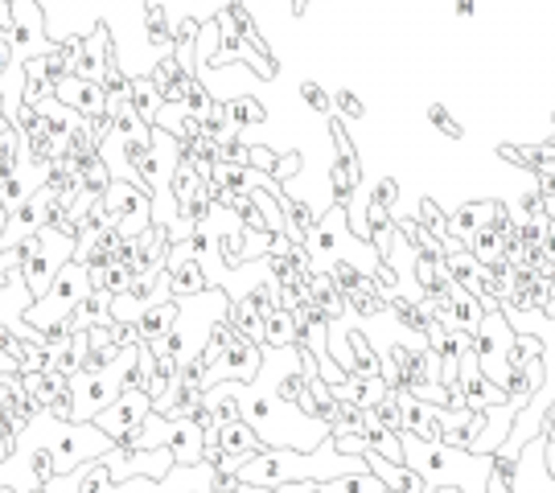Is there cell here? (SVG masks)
I'll return each instance as SVG.
<instances>
[{
    "label": "cell",
    "instance_id": "27",
    "mask_svg": "<svg viewBox=\"0 0 555 493\" xmlns=\"http://www.w3.org/2000/svg\"><path fill=\"white\" fill-rule=\"evenodd\" d=\"M416 222L424 226V231H428V235H437V238L449 235V215H440V206L433 202V197H424V202H420Z\"/></svg>",
    "mask_w": 555,
    "mask_h": 493
},
{
    "label": "cell",
    "instance_id": "17",
    "mask_svg": "<svg viewBox=\"0 0 555 493\" xmlns=\"http://www.w3.org/2000/svg\"><path fill=\"white\" fill-rule=\"evenodd\" d=\"M128 103H132V112H137L149 128L157 124V116H160V91L153 87V79L149 75H137L132 79V87H128Z\"/></svg>",
    "mask_w": 555,
    "mask_h": 493
},
{
    "label": "cell",
    "instance_id": "22",
    "mask_svg": "<svg viewBox=\"0 0 555 493\" xmlns=\"http://www.w3.org/2000/svg\"><path fill=\"white\" fill-rule=\"evenodd\" d=\"M330 280L341 288V296H350V293H358L371 276H366L358 263H350V259H334V263H330Z\"/></svg>",
    "mask_w": 555,
    "mask_h": 493
},
{
    "label": "cell",
    "instance_id": "37",
    "mask_svg": "<svg viewBox=\"0 0 555 493\" xmlns=\"http://www.w3.org/2000/svg\"><path fill=\"white\" fill-rule=\"evenodd\" d=\"M13 449H17V436L0 432V465H9V456H13Z\"/></svg>",
    "mask_w": 555,
    "mask_h": 493
},
{
    "label": "cell",
    "instance_id": "26",
    "mask_svg": "<svg viewBox=\"0 0 555 493\" xmlns=\"http://www.w3.org/2000/svg\"><path fill=\"white\" fill-rule=\"evenodd\" d=\"M29 473H34V485H46L59 477V460H54V449L50 444H38L34 456H29Z\"/></svg>",
    "mask_w": 555,
    "mask_h": 493
},
{
    "label": "cell",
    "instance_id": "38",
    "mask_svg": "<svg viewBox=\"0 0 555 493\" xmlns=\"http://www.w3.org/2000/svg\"><path fill=\"white\" fill-rule=\"evenodd\" d=\"M543 465H547V473L555 477V440L552 436H543Z\"/></svg>",
    "mask_w": 555,
    "mask_h": 493
},
{
    "label": "cell",
    "instance_id": "10",
    "mask_svg": "<svg viewBox=\"0 0 555 493\" xmlns=\"http://www.w3.org/2000/svg\"><path fill=\"white\" fill-rule=\"evenodd\" d=\"M66 325H70V334H79V329H91V325H112V296L107 293H91L79 300V309L66 316Z\"/></svg>",
    "mask_w": 555,
    "mask_h": 493
},
{
    "label": "cell",
    "instance_id": "32",
    "mask_svg": "<svg viewBox=\"0 0 555 493\" xmlns=\"http://www.w3.org/2000/svg\"><path fill=\"white\" fill-rule=\"evenodd\" d=\"M202 378H206V362L198 358H181L178 362V387H198L202 391Z\"/></svg>",
    "mask_w": 555,
    "mask_h": 493
},
{
    "label": "cell",
    "instance_id": "34",
    "mask_svg": "<svg viewBox=\"0 0 555 493\" xmlns=\"http://www.w3.org/2000/svg\"><path fill=\"white\" fill-rule=\"evenodd\" d=\"M276 153L272 148H247V169H256V173H272L276 169Z\"/></svg>",
    "mask_w": 555,
    "mask_h": 493
},
{
    "label": "cell",
    "instance_id": "25",
    "mask_svg": "<svg viewBox=\"0 0 555 493\" xmlns=\"http://www.w3.org/2000/svg\"><path fill=\"white\" fill-rule=\"evenodd\" d=\"M112 112H116V132H112V137H124V140L149 137V124H144V119L132 112V103H116Z\"/></svg>",
    "mask_w": 555,
    "mask_h": 493
},
{
    "label": "cell",
    "instance_id": "1",
    "mask_svg": "<svg viewBox=\"0 0 555 493\" xmlns=\"http://www.w3.org/2000/svg\"><path fill=\"white\" fill-rule=\"evenodd\" d=\"M518 334L511 329V321L502 309H486L481 325L474 329V358L481 366V375L506 387V375H511V350H515Z\"/></svg>",
    "mask_w": 555,
    "mask_h": 493
},
{
    "label": "cell",
    "instance_id": "41",
    "mask_svg": "<svg viewBox=\"0 0 555 493\" xmlns=\"http://www.w3.org/2000/svg\"><path fill=\"white\" fill-rule=\"evenodd\" d=\"M256 493H276V490H268V485H259V490Z\"/></svg>",
    "mask_w": 555,
    "mask_h": 493
},
{
    "label": "cell",
    "instance_id": "7",
    "mask_svg": "<svg viewBox=\"0 0 555 493\" xmlns=\"http://www.w3.org/2000/svg\"><path fill=\"white\" fill-rule=\"evenodd\" d=\"M202 428L194 419H169V432H165V449L173 453L178 465H202Z\"/></svg>",
    "mask_w": 555,
    "mask_h": 493
},
{
    "label": "cell",
    "instance_id": "2",
    "mask_svg": "<svg viewBox=\"0 0 555 493\" xmlns=\"http://www.w3.org/2000/svg\"><path fill=\"white\" fill-rule=\"evenodd\" d=\"M149 412H153V403H149V391H137V387H124L119 391V399L112 403V407H103L91 424L100 428L112 444H132V436L140 432V424L149 419Z\"/></svg>",
    "mask_w": 555,
    "mask_h": 493
},
{
    "label": "cell",
    "instance_id": "21",
    "mask_svg": "<svg viewBox=\"0 0 555 493\" xmlns=\"http://www.w3.org/2000/svg\"><path fill=\"white\" fill-rule=\"evenodd\" d=\"M227 119L235 124V128H256V124H263L268 119V112L259 107V99L256 95H238L227 103Z\"/></svg>",
    "mask_w": 555,
    "mask_h": 493
},
{
    "label": "cell",
    "instance_id": "28",
    "mask_svg": "<svg viewBox=\"0 0 555 493\" xmlns=\"http://www.w3.org/2000/svg\"><path fill=\"white\" fill-rule=\"evenodd\" d=\"M300 99H305V103H309V107H313V112H318L321 119L334 116V99H330V91H325L321 82H313V79L300 82Z\"/></svg>",
    "mask_w": 555,
    "mask_h": 493
},
{
    "label": "cell",
    "instance_id": "39",
    "mask_svg": "<svg viewBox=\"0 0 555 493\" xmlns=\"http://www.w3.org/2000/svg\"><path fill=\"white\" fill-rule=\"evenodd\" d=\"M456 17H474V0H456Z\"/></svg>",
    "mask_w": 555,
    "mask_h": 493
},
{
    "label": "cell",
    "instance_id": "36",
    "mask_svg": "<svg viewBox=\"0 0 555 493\" xmlns=\"http://www.w3.org/2000/svg\"><path fill=\"white\" fill-rule=\"evenodd\" d=\"M366 235H371V231H378V226H387V222H396V218H391V210H387V206H378V202H366Z\"/></svg>",
    "mask_w": 555,
    "mask_h": 493
},
{
    "label": "cell",
    "instance_id": "6",
    "mask_svg": "<svg viewBox=\"0 0 555 493\" xmlns=\"http://www.w3.org/2000/svg\"><path fill=\"white\" fill-rule=\"evenodd\" d=\"M169 247H173L169 231H165L160 222H153L144 235H137V251H132V276L160 272V268H165V259H169Z\"/></svg>",
    "mask_w": 555,
    "mask_h": 493
},
{
    "label": "cell",
    "instance_id": "14",
    "mask_svg": "<svg viewBox=\"0 0 555 493\" xmlns=\"http://www.w3.org/2000/svg\"><path fill=\"white\" fill-rule=\"evenodd\" d=\"M280 210H284V235L293 238V243H305L309 231L318 226V215L309 210V202H305V197L280 194Z\"/></svg>",
    "mask_w": 555,
    "mask_h": 493
},
{
    "label": "cell",
    "instance_id": "20",
    "mask_svg": "<svg viewBox=\"0 0 555 493\" xmlns=\"http://www.w3.org/2000/svg\"><path fill=\"white\" fill-rule=\"evenodd\" d=\"M87 276H91V288H95V293H107V296L124 293V288L132 284V272H128L124 263H107V268H87Z\"/></svg>",
    "mask_w": 555,
    "mask_h": 493
},
{
    "label": "cell",
    "instance_id": "31",
    "mask_svg": "<svg viewBox=\"0 0 555 493\" xmlns=\"http://www.w3.org/2000/svg\"><path fill=\"white\" fill-rule=\"evenodd\" d=\"M334 116L341 119H362L366 116V103L350 91V87H341V91H334Z\"/></svg>",
    "mask_w": 555,
    "mask_h": 493
},
{
    "label": "cell",
    "instance_id": "35",
    "mask_svg": "<svg viewBox=\"0 0 555 493\" xmlns=\"http://www.w3.org/2000/svg\"><path fill=\"white\" fill-rule=\"evenodd\" d=\"M371 202H378V206H387V210H396V202H399V181L396 178H383L375 185V197Z\"/></svg>",
    "mask_w": 555,
    "mask_h": 493
},
{
    "label": "cell",
    "instance_id": "13",
    "mask_svg": "<svg viewBox=\"0 0 555 493\" xmlns=\"http://www.w3.org/2000/svg\"><path fill=\"white\" fill-rule=\"evenodd\" d=\"M219 444H222V453H243V456L263 453V440L251 432V424H247L243 415H238V419H227V424H219Z\"/></svg>",
    "mask_w": 555,
    "mask_h": 493
},
{
    "label": "cell",
    "instance_id": "18",
    "mask_svg": "<svg viewBox=\"0 0 555 493\" xmlns=\"http://www.w3.org/2000/svg\"><path fill=\"white\" fill-rule=\"evenodd\" d=\"M263 346H297V321L288 309H272L263 316Z\"/></svg>",
    "mask_w": 555,
    "mask_h": 493
},
{
    "label": "cell",
    "instance_id": "33",
    "mask_svg": "<svg viewBox=\"0 0 555 493\" xmlns=\"http://www.w3.org/2000/svg\"><path fill=\"white\" fill-rule=\"evenodd\" d=\"M300 165H305V157H300V153H288V157L276 160V169H272L268 178L276 181V185H284V181L293 178V173H300Z\"/></svg>",
    "mask_w": 555,
    "mask_h": 493
},
{
    "label": "cell",
    "instance_id": "40",
    "mask_svg": "<svg viewBox=\"0 0 555 493\" xmlns=\"http://www.w3.org/2000/svg\"><path fill=\"white\" fill-rule=\"evenodd\" d=\"M543 436H552V440H555V403H552V412H547V424H543Z\"/></svg>",
    "mask_w": 555,
    "mask_h": 493
},
{
    "label": "cell",
    "instance_id": "42",
    "mask_svg": "<svg viewBox=\"0 0 555 493\" xmlns=\"http://www.w3.org/2000/svg\"><path fill=\"white\" fill-rule=\"evenodd\" d=\"M313 493H321V490H318V485H313Z\"/></svg>",
    "mask_w": 555,
    "mask_h": 493
},
{
    "label": "cell",
    "instance_id": "5",
    "mask_svg": "<svg viewBox=\"0 0 555 493\" xmlns=\"http://www.w3.org/2000/svg\"><path fill=\"white\" fill-rule=\"evenodd\" d=\"M54 99H59L62 107H70L79 119H91V116H100V112H107V95H103L100 82L79 79V75H66V79L54 87Z\"/></svg>",
    "mask_w": 555,
    "mask_h": 493
},
{
    "label": "cell",
    "instance_id": "24",
    "mask_svg": "<svg viewBox=\"0 0 555 493\" xmlns=\"http://www.w3.org/2000/svg\"><path fill=\"white\" fill-rule=\"evenodd\" d=\"M38 226H41V210H38V202H34V194L21 197L17 206H13V215H9V231L25 235V231H38Z\"/></svg>",
    "mask_w": 555,
    "mask_h": 493
},
{
    "label": "cell",
    "instance_id": "16",
    "mask_svg": "<svg viewBox=\"0 0 555 493\" xmlns=\"http://www.w3.org/2000/svg\"><path fill=\"white\" fill-rule=\"evenodd\" d=\"M173 321H178V304L173 300H157V304H149L144 313L137 316V329H140V341H157L173 329Z\"/></svg>",
    "mask_w": 555,
    "mask_h": 493
},
{
    "label": "cell",
    "instance_id": "9",
    "mask_svg": "<svg viewBox=\"0 0 555 493\" xmlns=\"http://www.w3.org/2000/svg\"><path fill=\"white\" fill-rule=\"evenodd\" d=\"M498 206H502V202H494V197H486V202H461V210L449 215V235L461 238V243L469 247L474 231L481 226V222H490V218L498 215Z\"/></svg>",
    "mask_w": 555,
    "mask_h": 493
},
{
    "label": "cell",
    "instance_id": "3",
    "mask_svg": "<svg viewBox=\"0 0 555 493\" xmlns=\"http://www.w3.org/2000/svg\"><path fill=\"white\" fill-rule=\"evenodd\" d=\"M511 493H555V477L547 473V465H543V432L531 436V440L522 444V453H518V460H515Z\"/></svg>",
    "mask_w": 555,
    "mask_h": 493
},
{
    "label": "cell",
    "instance_id": "4",
    "mask_svg": "<svg viewBox=\"0 0 555 493\" xmlns=\"http://www.w3.org/2000/svg\"><path fill=\"white\" fill-rule=\"evenodd\" d=\"M456 382H461V391H465V407H469V412H490V407H498V403H506V391L481 375L474 350H469V354H461Z\"/></svg>",
    "mask_w": 555,
    "mask_h": 493
},
{
    "label": "cell",
    "instance_id": "29",
    "mask_svg": "<svg viewBox=\"0 0 555 493\" xmlns=\"http://www.w3.org/2000/svg\"><path fill=\"white\" fill-rule=\"evenodd\" d=\"M428 124H437V128H440V132H444V137H449V140H461V137H465V128H461V119L449 116V107H444L440 99H433V103H428Z\"/></svg>",
    "mask_w": 555,
    "mask_h": 493
},
{
    "label": "cell",
    "instance_id": "8",
    "mask_svg": "<svg viewBox=\"0 0 555 493\" xmlns=\"http://www.w3.org/2000/svg\"><path fill=\"white\" fill-rule=\"evenodd\" d=\"M112 54H116V46H112L107 29L100 25V29H91V34H87V41H82V54H79V62H75V70H70V75L100 82L103 66H107V59H112Z\"/></svg>",
    "mask_w": 555,
    "mask_h": 493
},
{
    "label": "cell",
    "instance_id": "15",
    "mask_svg": "<svg viewBox=\"0 0 555 493\" xmlns=\"http://www.w3.org/2000/svg\"><path fill=\"white\" fill-rule=\"evenodd\" d=\"M358 181H362V157H337L330 165V185H334V206H350Z\"/></svg>",
    "mask_w": 555,
    "mask_h": 493
},
{
    "label": "cell",
    "instance_id": "11",
    "mask_svg": "<svg viewBox=\"0 0 555 493\" xmlns=\"http://www.w3.org/2000/svg\"><path fill=\"white\" fill-rule=\"evenodd\" d=\"M309 304L318 309L325 321H341L346 316V296H341V288H337L330 276H321V272H313V284H309Z\"/></svg>",
    "mask_w": 555,
    "mask_h": 493
},
{
    "label": "cell",
    "instance_id": "23",
    "mask_svg": "<svg viewBox=\"0 0 555 493\" xmlns=\"http://www.w3.org/2000/svg\"><path fill=\"white\" fill-rule=\"evenodd\" d=\"M366 412L375 415L383 428H391V432H403V407H399V391H387L375 403V407H366Z\"/></svg>",
    "mask_w": 555,
    "mask_h": 493
},
{
    "label": "cell",
    "instance_id": "30",
    "mask_svg": "<svg viewBox=\"0 0 555 493\" xmlns=\"http://www.w3.org/2000/svg\"><path fill=\"white\" fill-rule=\"evenodd\" d=\"M107 185H112V169H107V160L91 165V169L82 173V194L87 197H103L107 194Z\"/></svg>",
    "mask_w": 555,
    "mask_h": 493
},
{
    "label": "cell",
    "instance_id": "12",
    "mask_svg": "<svg viewBox=\"0 0 555 493\" xmlns=\"http://www.w3.org/2000/svg\"><path fill=\"white\" fill-rule=\"evenodd\" d=\"M144 38L157 54H173V21L165 13V0H144Z\"/></svg>",
    "mask_w": 555,
    "mask_h": 493
},
{
    "label": "cell",
    "instance_id": "19",
    "mask_svg": "<svg viewBox=\"0 0 555 493\" xmlns=\"http://www.w3.org/2000/svg\"><path fill=\"white\" fill-rule=\"evenodd\" d=\"M321 493H387V485L378 481L371 469L366 473H346V477H330V481H318Z\"/></svg>",
    "mask_w": 555,
    "mask_h": 493
}]
</instances>
